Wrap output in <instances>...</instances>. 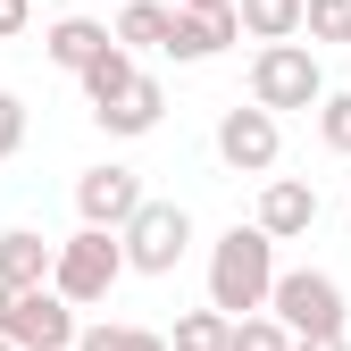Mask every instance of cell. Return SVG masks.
<instances>
[{
    "mask_svg": "<svg viewBox=\"0 0 351 351\" xmlns=\"http://www.w3.org/2000/svg\"><path fill=\"white\" fill-rule=\"evenodd\" d=\"M276 285V243L259 226H226L209 243V310L217 318H259Z\"/></svg>",
    "mask_w": 351,
    "mask_h": 351,
    "instance_id": "obj_1",
    "label": "cell"
},
{
    "mask_svg": "<svg viewBox=\"0 0 351 351\" xmlns=\"http://www.w3.org/2000/svg\"><path fill=\"white\" fill-rule=\"evenodd\" d=\"M268 318H276L293 343L343 335V285H335L326 268H276V285H268Z\"/></svg>",
    "mask_w": 351,
    "mask_h": 351,
    "instance_id": "obj_2",
    "label": "cell"
},
{
    "mask_svg": "<svg viewBox=\"0 0 351 351\" xmlns=\"http://www.w3.org/2000/svg\"><path fill=\"white\" fill-rule=\"evenodd\" d=\"M326 101V67L310 42H268V51H251V109H318Z\"/></svg>",
    "mask_w": 351,
    "mask_h": 351,
    "instance_id": "obj_3",
    "label": "cell"
},
{
    "mask_svg": "<svg viewBox=\"0 0 351 351\" xmlns=\"http://www.w3.org/2000/svg\"><path fill=\"white\" fill-rule=\"evenodd\" d=\"M117 276H125V251H117V234H67L59 251H51V293L67 301V310H93V301H109L117 293Z\"/></svg>",
    "mask_w": 351,
    "mask_h": 351,
    "instance_id": "obj_4",
    "label": "cell"
},
{
    "mask_svg": "<svg viewBox=\"0 0 351 351\" xmlns=\"http://www.w3.org/2000/svg\"><path fill=\"white\" fill-rule=\"evenodd\" d=\"M117 251H125V276H176V259L193 251L184 201H143V209L117 226Z\"/></svg>",
    "mask_w": 351,
    "mask_h": 351,
    "instance_id": "obj_5",
    "label": "cell"
},
{
    "mask_svg": "<svg viewBox=\"0 0 351 351\" xmlns=\"http://www.w3.org/2000/svg\"><path fill=\"white\" fill-rule=\"evenodd\" d=\"M75 310L51 293V285H34V293H0V343L9 351H75Z\"/></svg>",
    "mask_w": 351,
    "mask_h": 351,
    "instance_id": "obj_6",
    "label": "cell"
},
{
    "mask_svg": "<svg viewBox=\"0 0 351 351\" xmlns=\"http://www.w3.org/2000/svg\"><path fill=\"white\" fill-rule=\"evenodd\" d=\"M143 201H151V193H143V176H134V167H117V159L75 176V217H84L93 234H117V226H125V217H134Z\"/></svg>",
    "mask_w": 351,
    "mask_h": 351,
    "instance_id": "obj_7",
    "label": "cell"
},
{
    "mask_svg": "<svg viewBox=\"0 0 351 351\" xmlns=\"http://www.w3.org/2000/svg\"><path fill=\"white\" fill-rule=\"evenodd\" d=\"M276 151H285V134H276L268 109H243V101H234L226 117H217V159H226L234 176H268Z\"/></svg>",
    "mask_w": 351,
    "mask_h": 351,
    "instance_id": "obj_8",
    "label": "cell"
},
{
    "mask_svg": "<svg viewBox=\"0 0 351 351\" xmlns=\"http://www.w3.org/2000/svg\"><path fill=\"white\" fill-rule=\"evenodd\" d=\"M268 243H301L318 226V184H301V176H268L259 184V217H251Z\"/></svg>",
    "mask_w": 351,
    "mask_h": 351,
    "instance_id": "obj_9",
    "label": "cell"
},
{
    "mask_svg": "<svg viewBox=\"0 0 351 351\" xmlns=\"http://www.w3.org/2000/svg\"><path fill=\"white\" fill-rule=\"evenodd\" d=\"M159 117H167V93H159V75H134V84H125V93H117L109 109H93V125H101V134H125V143H134V134H151Z\"/></svg>",
    "mask_w": 351,
    "mask_h": 351,
    "instance_id": "obj_10",
    "label": "cell"
},
{
    "mask_svg": "<svg viewBox=\"0 0 351 351\" xmlns=\"http://www.w3.org/2000/svg\"><path fill=\"white\" fill-rule=\"evenodd\" d=\"M51 251H59V243H42L34 226H9V234H0V293L51 285Z\"/></svg>",
    "mask_w": 351,
    "mask_h": 351,
    "instance_id": "obj_11",
    "label": "cell"
},
{
    "mask_svg": "<svg viewBox=\"0 0 351 351\" xmlns=\"http://www.w3.org/2000/svg\"><path fill=\"white\" fill-rule=\"evenodd\" d=\"M101 51H109V25H101V17H59L51 34H42V59L67 67V75H84Z\"/></svg>",
    "mask_w": 351,
    "mask_h": 351,
    "instance_id": "obj_12",
    "label": "cell"
},
{
    "mask_svg": "<svg viewBox=\"0 0 351 351\" xmlns=\"http://www.w3.org/2000/svg\"><path fill=\"white\" fill-rule=\"evenodd\" d=\"M167 25H176L167 0H125L117 25H109V42H117V51H167Z\"/></svg>",
    "mask_w": 351,
    "mask_h": 351,
    "instance_id": "obj_13",
    "label": "cell"
},
{
    "mask_svg": "<svg viewBox=\"0 0 351 351\" xmlns=\"http://www.w3.org/2000/svg\"><path fill=\"white\" fill-rule=\"evenodd\" d=\"M234 42V9L226 17H176L167 25V59H184V67H201V59H217Z\"/></svg>",
    "mask_w": 351,
    "mask_h": 351,
    "instance_id": "obj_14",
    "label": "cell"
},
{
    "mask_svg": "<svg viewBox=\"0 0 351 351\" xmlns=\"http://www.w3.org/2000/svg\"><path fill=\"white\" fill-rule=\"evenodd\" d=\"M234 34H251L259 51L268 42H301V0H234Z\"/></svg>",
    "mask_w": 351,
    "mask_h": 351,
    "instance_id": "obj_15",
    "label": "cell"
},
{
    "mask_svg": "<svg viewBox=\"0 0 351 351\" xmlns=\"http://www.w3.org/2000/svg\"><path fill=\"white\" fill-rule=\"evenodd\" d=\"M134 75H143V67H134V51H117V42H109V51H101L93 67H84L75 84H84V101H93V109H109V101H117L125 84H134Z\"/></svg>",
    "mask_w": 351,
    "mask_h": 351,
    "instance_id": "obj_16",
    "label": "cell"
},
{
    "mask_svg": "<svg viewBox=\"0 0 351 351\" xmlns=\"http://www.w3.org/2000/svg\"><path fill=\"white\" fill-rule=\"evenodd\" d=\"M226 335H234V318H217V310H184V318H176V335H167V351H226Z\"/></svg>",
    "mask_w": 351,
    "mask_h": 351,
    "instance_id": "obj_17",
    "label": "cell"
},
{
    "mask_svg": "<svg viewBox=\"0 0 351 351\" xmlns=\"http://www.w3.org/2000/svg\"><path fill=\"white\" fill-rule=\"evenodd\" d=\"M75 351H167V335L159 326H84Z\"/></svg>",
    "mask_w": 351,
    "mask_h": 351,
    "instance_id": "obj_18",
    "label": "cell"
},
{
    "mask_svg": "<svg viewBox=\"0 0 351 351\" xmlns=\"http://www.w3.org/2000/svg\"><path fill=\"white\" fill-rule=\"evenodd\" d=\"M301 34L310 42H351V0H301Z\"/></svg>",
    "mask_w": 351,
    "mask_h": 351,
    "instance_id": "obj_19",
    "label": "cell"
},
{
    "mask_svg": "<svg viewBox=\"0 0 351 351\" xmlns=\"http://www.w3.org/2000/svg\"><path fill=\"white\" fill-rule=\"evenodd\" d=\"M226 351H293V335L259 310V318H234V335H226Z\"/></svg>",
    "mask_w": 351,
    "mask_h": 351,
    "instance_id": "obj_20",
    "label": "cell"
},
{
    "mask_svg": "<svg viewBox=\"0 0 351 351\" xmlns=\"http://www.w3.org/2000/svg\"><path fill=\"white\" fill-rule=\"evenodd\" d=\"M318 143H326L335 159H351V93H326V101H318Z\"/></svg>",
    "mask_w": 351,
    "mask_h": 351,
    "instance_id": "obj_21",
    "label": "cell"
},
{
    "mask_svg": "<svg viewBox=\"0 0 351 351\" xmlns=\"http://www.w3.org/2000/svg\"><path fill=\"white\" fill-rule=\"evenodd\" d=\"M17 151H25V101L0 93V159H17Z\"/></svg>",
    "mask_w": 351,
    "mask_h": 351,
    "instance_id": "obj_22",
    "label": "cell"
},
{
    "mask_svg": "<svg viewBox=\"0 0 351 351\" xmlns=\"http://www.w3.org/2000/svg\"><path fill=\"white\" fill-rule=\"evenodd\" d=\"M34 25V0H0V42H17Z\"/></svg>",
    "mask_w": 351,
    "mask_h": 351,
    "instance_id": "obj_23",
    "label": "cell"
},
{
    "mask_svg": "<svg viewBox=\"0 0 351 351\" xmlns=\"http://www.w3.org/2000/svg\"><path fill=\"white\" fill-rule=\"evenodd\" d=\"M167 9H176V17H226L234 0H167Z\"/></svg>",
    "mask_w": 351,
    "mask_h": 351,
    "instance_id": "obj_24",
    "label": "cell"
},
{
    "mask_svg": "<svg viewBox=\"0 0 351 351\" xmlns=\"http://www.w3.org/2000/svg\"><path fill=\"white\" fill-rule=\"evenodd\" d=\"M293 351H351L343 335H318V343H293Z\"/></svg>",
    "mask_w": 351,
    "mask_h": 351,
    "instance_id": "obj_25",
    "label": "cell"
},
{
    "mask_svg": "<svg viewBox=\"0 0 351 351\" xmlns=\"http://www.w3.org/2000/svg\"><path fill=\"white\" fill-rule=\"evenodd\" d=\"M0 351H9V343H0Z\"/></svg>",
    "mask_w": 351,
    "mask_h": 351,
    "instance_id": "obj_26",
    "label": "cell"
},
{
    "mask_svg": "<svg viewBox=\"0 0 351 351\" xmlns=\"http://www.w3.org/2000/svg\"><path fill=\"white\" fill-rule=\"evenodd\" d=\"M117 9H125V0H117Z\"/></svg>",
    "mask_w": 351,
    "mask_h": 351,
    "instance_id": "obj_27",
    "label": "cell"
}]
</instances>
